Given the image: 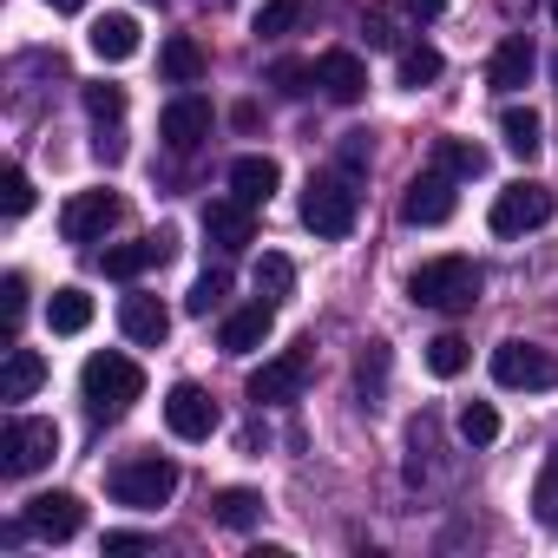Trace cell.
<instances>
[{"label":"cell","mask_w":558,"mask_h":558,"mask_svg":"<svg viewBox=\"0 0 558 558\" xmlns=\"http://www.w3.org/2000/svg\"><path fill=\"white\" fill-rule=\"evenodd\" d=\"M480 290H486V276H480L473 256H427V263L408 276V296H414L421 310H447V316L473 310Z\"/></svg>","instance_id":"1"},{"label":"cell","mask_w":558,"mask_h":558,"mask_svg":"<svg viewBox=\"0 0 558 558\" xmlns=\"http://www.w3.org/2000/svg\"><path fill=\"white\" fill-rule=\"evenodd\" d=\"M80 395H86V408L99 414V421H119L138 395H145V368L132 362V355H93L86 368H80Z\"/></svg>","instance_id":"2"},{"label":"cell","mask_w":558,"mask_h":558,"mask_svg":"<svg viewBox=\"0 0 558 558\" xmlns=\"http://www.w3.org/2000/svg\"><path fill=\"white\" fill-rule=\"evenodd\" d=\"M355 217H362V191H355L349 171L310 178V191H303V223H310L323 243H342V236L355 230Z\"/></svg>","instance_id":"3"},{"label":"cell","mask_w":558,"mask_h":558,"mask_svg":"<svg viewBox=\"0 0 558 558\" xmlns=\"http://www.w3.org/2000/svg\"><path fill=\"white\" fill-rule=\"evenodd\" d=\"M53 453H60V427L40 421V414H14L8 427H0V473H8V480L40 473Z\"/></svg>","instance_id":"4"},{"label":"cell","mask_w":558,"mask_h":558,"mask_svg":"<svg viewBox=\"0 0 558 558\" xmlns=\"http://www.w3.org/2000/svg\"><path fill=\"white\" fill-rule=\"evenodd\" d=\"M171 493H178V466L158 460V453H138V460H119L112 466V499L132 506V512H158Z\"/></svg>","instance_id":"5"},{"label":"cell","mask_w":558,"mask_h":558,"mask_svg":"<svg viewBox=\"0 0 558 558\" xmlns=\"http://www.w3.org/2000/svg\"><path fill=\"white\" fill-rule=\"evenodd\" d=\"M551 210H558V197H551V184H538V178H519V184H506L499 197H493V236H525V230H538V223H551Z\"/></svg>","instance_id":"6"},{"label":"cell","mask_w":558,"mask_h":558,"mask_svg":"<svg viewBox=\"0 0 558 558\" xmlns=\"http://www.w3.org/2000/svg\"><path fill=\"white\" fill-rule=\"evenodd\" d=\"M493 381L538 395V388H558V362H551L538 342H499V349H493Z\"/></svg>","instance_id":"7"},{"label":"cell","mask_w":558,"mask_h":558,"mask_svg":"<svg viewBox=\"0 0 558 558\" xmlns=\"http://www.w3.org/2000/svg\"><path fill=\"white\" fill-rule=\"evenodd\" d=\"M171 256H178V230H151V236H138V243L106 250V256H99V269L112 276V283H138L145 269H165Z\"/></svg>","instance_id":"8"},{"label":"cell","mask_w":558,"mask_h":558,"mask_svg":"<svg viewBox=\"0 0 558 558\" xmlns=\"http://www.w3.org/2000/svg\"><path fill=\"white\" fill-rule=\"evenodd\" d=\"M453 184H460V178H447L440 165H434V171H421V178L408 184V197H401V223H414V230L447 223V217H453V204H460V197H453Z\"/></svg>","instance_id":"9"},{"label":"cell","mask_w":558,"mask_h":558,"mask_svg":"<svg viewBox=\"0 0 558 558\" xmlns=\"http://www.w3.org/2000/svg\"><path fill=\"white\" fill-rule=\"evenodd\" d=\"M217 421H223V414H217V401H210L197 381H178V388L165 395V427H171L178 440H210Z\"/></svg>","instance_id":"10"},{"label":"cell","mask_w":558,"mask_h":558,"mask_svg":"<svg viewBox=\"0 0 558 558\" xmlns=\"http://www.w3.org/2000/svg\"><path fill=\"white\" fill-rule=\"evenodd\" d=\"M303 381H310V349H290V355H276V362H263V368L250 375V401H256V408L296 401Z\"/></svg>","instance_id":"11"},{"label":"cell","mask_w":558,"mask_h":558,"mask_svg":"<svg viewBox=\"0 0 558 558\" xmlns=\"http://www.w3.org/2000/svg\"><path fill=\"white\" fill-rule=\"evenodd\" d=\"M112 223H119V197H112V191H80V197H66V210H60V236H66V243H99Z\"/></svg>","instance_id":"12"},{"label":"cell","mask_w":558,"mask_h":558,"mask_svg":"<svg viewBox=\"0 0 558 558\" xmlns=\"http://www.w3.org/2000/svg\"><path fill=\"white\" fill-rule=\"evenodd\" d=\"M204 236L217 243V256L250 250V243H256V204H243V197H217V204H204Z\"/></svg>","instance_id":"13"},{"label":"cell","mask_w":558,"mask_h":558,"mask_svg":"<svg viewBox=\"0 0 558 558\" xmlns=\"http://www.w3.org/2000/svg\"><path fill=\"white\" fill-rule=\"evenodd\" d=\"M27 525H34V538H47V545H66V538H80V525H86V506H80L73 493H34V499H27Z\"/></svg>","instance_id":"14"},{"label":"cell","mask_w":558,"mask_h":558,"mask_svg":"<svg viewBox=\"0 0 558 558\" xmlns=\"http://www.w3.org/2000/svg\"><path fill=\"white\" fill-rule=\"evenodd\" d=\"M158 138H165L171 151H197V145L210 138V99H197V93L171 99V106L158 112Z\"/></svg>","instance_id":"15"},{"label":"cell","mask_w":558,"mask_h":558,"mask_svg":"<svg viewBox=\"0 0 558 558\" xmlns=\"http://www.w3.org/2000/svg\"><path fill=\"white\" fill-rule=\"evenodd\" d=\"M269 329H276V303H243V310H230L223 316V329H217V342H223V355H256L263 342H269Z\"/></svg>","instance_id":"16"},{"label":"cell","mask_w":558,"mask_h":558,"mask_svg":"<svg viewBox=\"0 0 558 558\" xmlns=\"http://www.w3.org/2000/svg\"><path fill=\"white\" fill-rule=\"evenodd\" d=\"M532 73H538V53H532V40H525V34H512V40H499V47H493V66H486L493 93H525V86H532Z\"/></svg>","instance_id":"17"},{"label":"cell","mask_w":558,"mask_h":558,"mask_svg":"<svg viewBox=\"0 0 558 558\" xmlns=\"http://www.w3.org/2000/svg\"><path fill=\"white\" fill-rule=\"evenodd\" d=\"M316 86H323L336 106H355V99L368 93V66H362L355 53H342V47H336V53H323V60H316Z\"/></svg>","instance_id":"18"},{"label":"cell","mask_w":558,"mask_h":558,"mask_svg":"<svg viewBox=\"0 0 558 558\" xmlns=\"http://www.w3.org/2000/svg\"><path fill=\"white\" fill-rule=\"evenodd\" d=\"M119 329H125V342L158 349V342L171 336V310H165L158 296H125V303H119Z\"/></svg>","instance_id":"19"},{"label":"cell","mask_w":558,"mask_h":558,"mask_svg":"<svg viewBox=\"0 0 558 558\" xmlns=\"http://www.w3.org/2000/svg\"><path fill=\"white\" fill-rule=\"evenodd\" d=\"M276 184H283V165L263 158V151H243V158L230 165V197H243V204H269Z\"/></svg>","instance_id":"20"},{"label":"cell","mask_w":558,"mask_h":558,"mask_svg":"<svg viewBox=\"0 0 558 558\" xmlns=\"http://www.w3.org/2000/svg\"><path fill=\"white\" fill-rule=\"evenodd\" d=\"M40 381H47V362L34 355V349H8V362H0V401H34L40 395Z\"/></svg>","instance_id":"21"},{"label":"cell","mask_w":558,"mask_h":558,"mask_svg":"<svg viewBox=\"0 0 558 558\" xmlns=\"http://www.w3.org/2000/svg\"><path fill=\"white\" fill-rule=\"evenodd\" d=\"M499 138H506V151H512V158H525V165H532V158L545 151V119H538L532 106H506V112H499Z\"/></svg>","instance_id":"22"},{"label":"cell","mask_w":558,"mask_h":558,"mask_svg":"<svg viewBox=\"0 0 558 558\" xmlns=\"http://www.w3.org/2000/svg\"><path fill=\"white\" fill-rule=\"evenodd\" d=\"M93 53L112 60V66L132 60V53H138V21H132V14H99V21H93Z\"/></svg>","instance_id":"23"},{"label":"cell","mask_w":558,"mask_h":558,"mask_svg":"<svg viewBox=\"0 0 558 558\" xmlns=\"http://www.w3.org/2000/svg\"><path fill=\"white\" fill-rule=\"evenodd\" d=\"M158 66H165L171 86H197V80H204V47L184 40V34H171V40L158 47Z\"/></svg>","instance_id":"24"},{"label":"cell","mask_w":558,"mask_h":558,"mask_svg":"<svg viewBox=\"0 0 558 558\" xmlns=\"http://www.w3.org/2000/svg\"><path fill=\"white\" fill-rule=\"evenodd\" d=\"M210 519L230 525V532H250V525L263 519V493H250V486H223V493L210 499Z\"/></svg>","instance_id":"25"},{"label":"cell","mask_w":558,"mask_h":558,"mask_svg":"<svg viewBox=\"0 0 558 558\" xmlns=\"http://www.w3.org/2000/svg\"><path fill=\"white\" fill-rule=\"evenodd\" d=\"M256 296H263V303H290V296H296V263L276 256V250H263V256H256Z\"/></svg>","instance_id":"26"},{"label":"cell","mask_w":558,"mask_h":558,"mask_svg":"<svg viewBox=\"0 0 558 558\" xmlns=\"http://www.w3.org/2000/svg\"><path fill=\"white\" fill-rule=\"evenodd\" d=\"M47 323H53V336H80L86 323H93V296L86 290H53V303H47Z\"/></svg>","instance_id":"27"},{"label":"cell","mask_w":558,"mask_h":558,"mask_svg":"<svg viewBox=\"0 0 558 558\" xmlns=\"http://www.w3.org/2000/svg\"><path fill=\"white\" fill-rule=\"evenodd\" d=\"M434 165H440L447 178H486V151H480L473 138H440V145H434Z\"/></svg>","instance_id":"28"},{"label":"cell","mask_w":558,"mask_h":558,"mask_svg":"<svg viewBox=\"0 0 558 558\" xmlns=\"http://www.w3.org/2000/svg\"><path fill=\"white\" fill-rule=\"evenodd\" d=\"M303 14H310V0H263L256 34H263V40H283V34H296V27H303Z\"/></svg>","instance_id":"29"},{"label":"cell","mask_w":558,"mask_h":558,"mask_svg":"<svg viewBox=\"0 0 558 558\" xmlns=\"http://www.w3.org/2000/svg\"><path fill=\"white\" fill-rule=\"evenodd\" d=\"M440 66H447V60H440V47H427V40H421V47H401V86H408V93L434 86V80H440Z\"/></svg>","instance_id":"30"},{"label":"cell","mask_w":558,"mask_h":558,"mask_svg":"<svg viewBox=\"0 0 558 558\" xmlns=\"http://www.w3.org/2000/svg\"><path fill=\"white\" fill-rule=\"evenodd\" d=\"M223 296H230V269H223V263H210L197 283H191L184 310H191V316H210V310H223Z\"/></svg>","instance_id":"31"},{"label":"cell","mask_w":558,"mask_h":558,"mask_svg":"<svg viewBox=\"0 0 558 558\" xmlns=\"http://www.w3.org/2000/svg\"><path fill=\"white\" fill-rule=\"evenodd\" d=\"M466 362H473V349H466L460 336H434V342H427V368H434L440 381H453Z\"/></svg>","instance_id":"32"},{"label":"cell","mask_w":558,"mask_h":558,"mask_svg":"<svg viewBox=\"0 0 558 558\" xmlns=\"http://www.w3.org/2000/svg\"><path fill=\"white\" fill-rule=\"evenodd\" d=\"M460 440H466V447H493V440H499V414H493L486 401H466V408H460Z\"/></svg>","instance_id":"33"},{"label":"cell","mask_w":558,"mask_h":558,"mask_svg":"<svg viewBox=\"0 0 558 558\" xmlns=\"http://www.w3.org/2000/svg\"><path fill=\"white\" fill-rule=\"evenodd\" d=\"M0 210H8V217H27L34 210V178L21 165H8V178H0Z\"/></svg>","instance_id":"34"},{"label":"cell","mask_w":558,"mask_h":558,"mask_svg":"<svg viewBox=\"0 0 558 558\" xmlns=\"http://www.w3.org/2000/svg\"><path fill=\"white\" fill-rule=\"evenodd\" d=\"M269 86L283 93V99H303V93L316 86V66H303V60H283V66H269Z\"/></svg>","instance_id":"35"},{"label":"cell","mask_w":558,"mask_h":558,"mask_svg":"<svg viewBox=\"0 0 558 558\" xmlns=\"http://www.w3.org/2000/svg\"><path fill=\"white\" fill-rule=\"evenodd\" d=\"M355 381H362V395H368V401L381 395V381H388V342H368V355L355 362Z\"/></svg>","instance_id":"36"},{"label":"cell","mask_w":558,"mask_h":558,"mask_svg":"<svg viewBox=\"0 0 558 558\" xmlns=\"http://www.w3.org/2000/svg\"><path fill=\"white\" fill-rule=\"evenodd\" d=\"M362 34H368V47H375V53L401 47V34H395V8H368V14H362Z\"/></svg>","instance_id":"37"},{"label":"cell","mask_w":558,"mask_h":558,"mask_svg":"<svg viewBox=\"0 0 558 558\" xmlns=\"http://www.w3.org/2000/svg\"><path fill=\"white\" fill-rule=\"evenodd\" d=\"M86 112H93L99 125H119V119H125V93H119V86H86Z\"/></svg>","instance_id":"38"},{"label":"cell","mask_w":558,"mask_h":558,"mask_svg":"<svg viewBox=\"0 0 558 558\" xmlns=\"http://www.w3.org/2000/svg\"><path fill=\"white\" fill-rule=\"evenodd\" d=\"M0 296H8V349H14L21 342V316H27V276L14 269L8 283H0Z\"/></svg>","instance_id":"39"},{"label":"cell","mask_w":558,"mask_h":558,"mask_svg":"<svg viewBox=\"0 0 558 558\" xmlns=\"http://www.w3.org/2000/svg\"><path fill=\"white\" fill-rule=\"evenodd\" d=\"M532 506H538V519H545V525H558V453H551V466L538 473V493H532Z\"/></svg>","instance_id":"40"},{"label":"cell","mask_w":558,"mask_h":558,"mask_svg":"<svg viewBox=\"0 0 558 558\" xmlns=\"http://www.w3.org/2000/svg\"><path fill=\"white\" fill-rule=\"evenodd\" d=\"M342 171H349V178L368 171V132H349V138H342Z\"/></svg>","instance_id":"41"},{"label":"cell","mask_w":558,"mask_h":558,"mask_svg":"<svg viewBox=\"0 0 558 558\" xmlns=\"http://www.w3.org/2000/svg\"><path fill=\"white\" fill-rule=\"evenodd\" d=\"M132 551H151L145 532H106V558H132Z\"/></svg>","instance_id":"42"},{"label":"cell","mask_w":558,"mask_h":558,"mask_svg":"<svg viewBox=\"0 0 558 558\" xmlns=\"http://www.w3.org/2000/svg\"><path fill=\"white\" fill-rule=\"evenodd\" d=\"M401 14H414V21H440V14H447V0H401Z\"/></svg>","instance_id":"43"},{"label":"cell","mask_w":558,"mask_h":558,"mask_svg":"<svg viewBox=\"0 0 558 558\" xmlns=\"http://www.w3.org/2000/svg\"><path fill=\"white\" fill-rule=\"evenodd\" d=\"M47 8H53V14H80V8H86V0H47Z\"/></svg>","instance_id":"44"},{"label":"cell","mask_w":558,"mask_h":558,"mask_svg":"<svg viewBox=\"0 0 558 558\" xmlns=\"http://www.w3.org/2000/svg\"><path fill=\"white\" fill-rule=\"evenodd\" d=\"M551 27H558V0H551Z\"/></svg>","instance_id":"45"},{"label":"cell","mask_w":558,"mask_h":558,"mask_svg":"<svg viewBox=\"0 0 558 558\" xmlns=\"http://www.w3.org/2000/svg\"><path fill=\"white\" fill-rule=\"evenodd\" d=\"M551 80H558V60H551Z\"/></svg>","instance_id":"46"}]
</instances>
